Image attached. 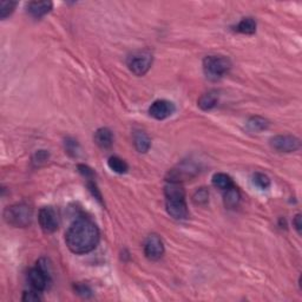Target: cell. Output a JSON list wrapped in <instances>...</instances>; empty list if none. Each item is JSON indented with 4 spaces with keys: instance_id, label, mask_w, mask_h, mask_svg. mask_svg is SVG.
Returning <instances> with one entry per match:
<instances>
[{
    "instance_id": "1",
    "label": "cell",
    "mask_w": 302,
    "mask_h": 302,
    "mask_svg": "<svg viewBox=\"0 0 302 302\" xmlns=\"http://www.w3.org/2000/svg\"><path fill=\"white\" fill-rule=\"evenodd\" d=\"M100 229L95 222L87 217H81L70 225L65 233L66 246L74 254H88L92 252L100 242Z\"/></svg>"
},
{
    "instance_id": "2",
    "label": "cell",
    "mask_w": 302,
    "mask_h": 302,
    "mask_svg": "<svg viewBox=\"0 0 302 302\" xmlns=\"http://www.w3.org/2000/svg\"><path fill=\"white\" fill-rule=\"evenodd\" d=\"M167 212L175 220H186L189 216V209L186 202V190L179 182H168L164 187Z\"/></svg>"
},
{
    "instance_id": "3",
    "label": "cell",
    "mask_w": 302,
    "mask_h": 302,
    "mask_svg": "<svg viewBox=\"0 0 302 302\" xmlns=\"http://www.w3.org/2000/svg\"><path fill=\"white\" fill-rule=\"evenodd\" d=\"M231 62L224 56H206L203 59V72L209 81L216 82L227 75Z\"/></svg>"
},
{
    "instance_id": "4",
    "label": "cell",
    "mask_w": 302,
    "mask_h": 302,
    "mask_svg": "<svg viewBox=\"0 0 302 302\" xmlns=\"http://www.w3.org/2000/svg\"><path fill=\"white\" fill-rule=\"evenodd\" d=\"M32 209L25 203H17L5 209L4 218L8 224L17 228H25L32 221Z\"/></svg>"
},
{
    "instance_id": "5",
    "label": "cell",
    "mask_w": 302,
    "mask_h": 302,
    "mask_svg": "<svg viewBox=\"0 0 302 302\" xmlns=\"http://www.w3.org/2000/svg\"><path fill=\"white\" fill-rule=\"evenodd\" d=\"M27 281L31 288L37 292L45 291L51 281L50 266L46 260L41 259L38 261L34 268L30 269L27 273Z\"/></svg>"
},
{
    "instance_id": "6",
    "label": "cell",
    "mask_w": 302,
    "mask_h": 302,
    "mask_svg": "<svg viewBox=\"0 0 302 302\" xmlns=\"http://www.w3.org/2000/svg\"><path fill=\"white\" fill-rule=\"evenodd\" d=\"M126 64L130 71L133 75L144 76L151 68L152 64V53L150 50H139L132 52L131 55L128 57Z\"/></svg>"
},
{
    "instance_id": "7",
    "label": "cell",
    "mask_w": 302,
    "mask_h": 302,
    "mask_svg": "<svg viewBox=\"0 0 302 302\" xmlns=\"http://www.w3.org/2000/svg\"><path fill=\"white\" fill-rule=\"evenodd\" d=\"M38 221H39L40 228L43 229L44 233L52 234L59 227V217L58 214L52 206H44L39 210L38 215Z\"/></svg>"
},
{
    "instance_id": "8",
    "label": "cell",
    "mask_w": 302,
    "mask_h": 302,
    "mask_svg": "<svg viewBox=\"0 0 302 302\" xmlns=\"http://www.w3.org/2000/svg\"><path fill=\"white\" fill-rule=\"evenodd\" d=\"M270 145L276 151L289 154V152L298 151L301 147V142L300 139L294 137V136L279 135L270 139Z\"/></svg>"
},
{
    "instance_id": "9",
    "label": "cell",
    "mask_w": 302,
    "mask_h": 302,
    "mask_svg": "<svg viewBox=\"0 0 302 302\" xmlns=\"http://www.w3.org/2000/svg\"><path fill=\"white\" fill-rule=\"evenodd\" d=\"M176 111V106L173 101H165V100H158L155 101L149 107V114L152 118L163 120L167 119L168 117L173 116Z\"/></svg>"
},
{
    "instance_id": "10",
    "label": "cell",
    "mask_w": 302,
    "mask_h": 302,
    "mask_svg": "<svg viewBox=\"0 0 302 302\" xmlns=\"http://www.w3.org/2000/svg\"><path fill=\"white\" fill-rule=\"evenodd\" d=\"M144 254L150 261H157V260H160L163 256L164 246L158 235H149L144 242Z\"/></svg>"
},
{
    "instance_id": "11",
    "label": "cell",
    "mask_w": 302,
    "mask_h": 302,
    "mask_svg": "<svg viewBox=\"0 0 302 302\" xmlns=\"http://www.w3.org/2000/svg\"><path fill=\"white\" fill-rule=\"evenodd\" d=\"M51 9H52V2L51 1H31L27 5V12L36 19L46 15Z\"/></svg>"
},
{
    "instance_id": "12",
    "label": "cell",
    "mask_w": 302,
    "mask_h": 302,
    "mask_svg": "<svg viewBox=\"0 0 302 302\" xmlns=\"http://www.w3.org/2000/svg\"><path fill=\"white\" fill-rule=\"evenodd\" d=\"M95 142L101 149H109L113 144L112 131L107 128L98 129L95 133Z\"/></svg>"
},
{
    "instance_id": "13",
    "label": "cell",
    "mask_w": 302,
    "mask_h": 302,
    "mask_svg": "<svg viewBox=\"0 0 302 302\" xmlns=\"http://www.w3.org/2000/svg\"><path fill=\"white\" fill-rule=\"evenodd\" d=\"M218 101V94L216 91H209L203 94L201 97L199 98L197 105L203 111H210L217 105Z\"/></svg>"
},
{
    "instance_id": "14",
    "label": "cell",
    "mask_w": 302,
    "mask_h": 302,
    "mask_svg": "<svg viewBox=\"0 0 302 302\" xmlns=\"http://www.w3.org/2000/svg\"><path fill=\"white\" fill-rule=\"evenodd\" d=\"M133 144H135L136 150L138 152L145 154L151 147V141L145 132L135 131V133H133Z\"/></svg>"
},
{
    "instance_id": "15",
    "label": "cell",
    "mask_w": 302,
    "mask_h": 302,
    "mask_svg": "<svg viewBox=\"0 0 302 302\" xmlns=\"http://www.w3.org/2000/svg\"><path fill=\"white\" fill-rule=\"evenodd\" d=\"M223 201H224V205L229 209H234L238 205V203L241 201V194L238 192V189L236 187L233 186L230 188L224 190V195H223Z\"/></svg>"
},
{
    "instance_id": "16",
    "label": "cell",
    "mask_w": 302,
    "mask_h": 302,
    "mask_svg": "<svg viewBox=\"0 0 302 302\" xmlns=\"http://www.w3.org/2000/svg\"><path fill=\"white\" fill-rule=\"evenodd\" d=\"M269 120L260 116H254L252 118L248 119L247 122V129L252 132L265 131V130L269 128Z\"/></svg>"
},
{
    "instance_id": "17",
    "label": "cell",
    "mask_w": 302,
    "mask_h": 302,
    "mask_svg": "<svg viewBox=\"0 0 302 302\" xmlns=\"http://www.w3.org/2000/svg\"><path fill=\"white\" fill-rule=\"evenodd\" d=\"M212 184H214V187L216 188L221 189V190H227L230 188V187L234 186L233 180H231L230 176H228L227 174L223 173H217L215 174L214 176H212Z\"/></svg>"
},
{
    "instance_id": "18",
    "label": "cell",
    "mask_w": 302,
    "mask_h": 302,
    "mask_svg": "<svg viewBox=\"0 0 302 302\" xmlns=\"http://www.w3.org/2000/svg\"><path fill=\"white\" fill-rule=\"evenodd\" d=\"M236 31L243 34H254L256 32V21L250 17L243 18L242 20L237 24Z\"/></svg>"
},
{
    "instance_id": "19",
    "label": "cell",
    "mask_w": 302,
    "mask_h": 302,
    "mask_svg": "<svg viewBox=\"0 0 302 302\" xmlns=\"http://www.w3.org/2000/svg\"><path fill=\"white\" fill-rule=\"evenodd\" d=\"M107 165H109L110 169L116 174L122 175V174H125L126 171L129 170V167H128V164H126V162L123 161L122 158L117 157V156H112V157H110L109 160H107Z\"/></svg>"
},
{
    "instance_id": "20",
    "label": "cell",
    "mask_w": 302,
    "mask_h": 302,
    "mask_svg": "<svg viewBox=\"0 0 302 302\" xmlns=\"http://www.w3.org/2000/svg\"><path fill=\"white\" fill-rule=\"evenodd\" d=\"M253 184L260 190H267L270 187V180L267 175L262 173H255L253 175Z\"/></svg>"
},
{
    "instance_id": "21",
    "label": "cell",
    "mask_w": 302,
    "mask_h": 302,
    "mask_svg": "<svg viewBox=\"0 0 302 302\" xmlns=\"http://www.w3.org/2000/svg\"><path fill=\"white\" fill-rule=\"evenodd\" d=\"M193 201L195 204L204 205L209 201V192L205 188L197 189L193 195Z\"/></svg>"
},
{
    "instance_id": "22",
    "label": "cell",
    "mask_w": 302,
    "mask_h": 302,
    "mask_svg": "<svg viewBox=\"0 0 302 302\" xmlns=\"http://www.w3.org/2000/svg\"><path fill=\"white\" fill-rule=\"evenodd\" d=\"M17 2L15 1H1L0 2V18L6 19L13 13Z\"/></svg>"
},
{
    "instance_id": "23",
    "label": "cell",
    "mask_w": 302,
    "mask_h": 302,
    "mask_svg": "<svg viewBox=\"0 0 302 302\" xmlns=\"http://www.w3.org/2000/svg\"><path fill=\"white\" fill-rule=\"evenodd\" d=\"M65 149H66V151H68L71 156H77L78 151H79V145H78L77 141L68 138L65 141Z\"/></svg>"
},
{
    "instance_id": "24",
    "label": "cell",
    "mask_w": 302,
    "mask_h": 302,
    "mask_svg": "<svg viewBox=\"0 0 302 302\" xmlns=\"http://www.w3.org/2000/svg\"><path fill=\"white\" fill-rule=\"evenodd\" d=\"M75 291L78 295H81L82 298H90L92 295V291L89 286L84 284H78L75 286Z\"/></svg>"
},
{
    "instance_id": "25",
    "label": "cell",
    "mask_w": 302,
    "mask_h": 302,
    "mask_svg": "<svg viewBox=\"0 0 302 302\" xmlns=\"http://www.w3.org/2000/svg\"><path fill=\"white\" fill-rule=\"evenodd\" d=\"M39 292L34 291V289H32V291L30 292H24V295H23V301H40L41 298L39 297Z\"/></svg>"
},
{
    "instance_id": "26",
    "label": "cell",
    "mask_w": 302,
    "mask_h": 302,
    "mask_svg": "<svg viewBox=\"0 0 302 302\" xmlns=\"http://www.w3.org/2000/svg\"><path fill=\"white\" fill-rule=\"evenodd\" d=\"M47 160H49V152L45 150H39L36 152V155H34L33 157V162L37 164L44 163V162H46Z\"/></svg>"
},
{
    "instance_id": "27",
    "label": "cell",
    "mask_w": 302,
    "mask_h": 302,
    "mask_svg": "<svg viewBox=\"0 0 302 302\" xmlns=\"http://www.w3.org/2000/svg\"><path fill=\"white\" fill-rule=\"evenodd\" d=\"M78 170L79 173H81L83 176L87 177V179H91V177L94 176V171H92L89 167H87V165H83V164L78 165Z\"/></svg>"
},
{
    "instance_id": "28",
    "label": "cell",
    "mask_w": 302,
    "mask_h": 302,
    "mask_svg": "<svg viewBox=\"0 0 302 302\" xmlns=\"http://www.w3.org/2000/svg\"><path fill=\"white\" fill-rule=\"evenodd\" d=\"M293 225H294V228L297 229L298 233H299V234H301L302 222H301V215H300V214H298V215L294 217V220H293Z\"/></svg>"
}]
</instances>
